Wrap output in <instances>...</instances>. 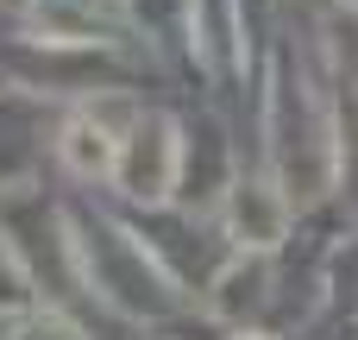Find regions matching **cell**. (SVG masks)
<instances>
[{
	"instance_id": "cell-3",
	"label": "cell",
	"mask_w": 358,
	"mask_h": 340,
	"mask_svg": "<svg viewBox=\"0 0 358 340\" xmlns=\"http://www.w3.org/2000/svg\"><path fill=\"white\" fill-rule=\"evenodd\" d=\"M120 145H126V132L107 126L101 114H76V120H63V132H57V158H63V170H69L76 183H107V177L120 170Z\"/></svg>"
},
{
	"instance_id": "cell-1",
	"label": "cell",
	"mask_w": 358,
	"mask_h": 340,
	"mask_svg": "<svg viewBox=\"0 0 358 340\" xmlns=\"http://www.w3.org/2000/svg\"><path fill=\"white\" fill-rule=\"evenodd\" d=\"M182 164H189V145H182V126L170 114H138L126 126V145H120V196L126 202H145V208H164L182 183Z\"/></svg>"
},
{
	"instance_id": "cell-6",
	"label": "cell",
	"mask_w": 358,
	"mask_h": 340,
	"mask_svg": "<svg viewBox=\"0 0 358 340\" xmlns=\"http://www.w3.org/2000/svg\"><path fill=\"white\" fill-rule=\"evenodd\" d=\"M233 340H271V334H233Z\"/></svg>"
},
{
	"instance_id": "cell-4",
	"label": "cell",
	"mask_w": 358,
	"mask_h": 340,
	"mask_svg": "<svg viewBox=\"0 0 358 340\" xmlns=\"http://www.w3.org/2000/svg\"><path fill=\"white\" fill-rule=\"evenodd\" d=\"M258 303H264V265H258V252H245L239 265H227V271L214 278L208 309H214V315H245V309H258Z\"/></svg>"
},
{
	"instance_id": "cell-2",
	"label": "cell",
	"mask_w": 358,
	"mask_h": 340,
	"mask_svg": "<svg viewBox=\"0 0 358 340\" xmlns=\"http://www.w3.org/2000/svg\"><path fill=\"white\" fill-rule=\"evenodd\" d=\"M227 233L239 252H277L289 240V189L264 183V177H239L227 189Z\"/></svg>"
},
{
	"instance_id": "cell-5",
	"label": "cell",
	"mask_w": 358,
	"mask_h": 340,
	"mask_svg": "<svg viewBox=\"0 0 358 340\" xmlns=\"http://www.w3.org/2000/svg\"><path fill=\"white\" fill-rule=\"evenodd\" d=\"M13 340H82V328H76L63 309H31V315L13 328Z\"/></svg>"
}]
</instances>
